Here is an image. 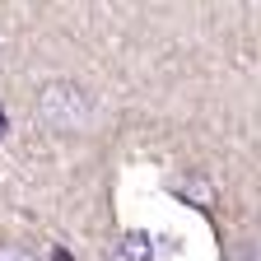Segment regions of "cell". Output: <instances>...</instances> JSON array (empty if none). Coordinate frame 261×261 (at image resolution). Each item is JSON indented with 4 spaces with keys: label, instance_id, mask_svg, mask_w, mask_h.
Segmentation results:
<instances>
[{
    "label": "cell",
    "instance_id": "obj_1",
    "mask_svg": "<svg viewBox=\"0 0 261 261\" xmlns=\"http://www.w3.org/2000/svg\"><path fill=\"white\" fill-rule=\"evenodd\" d=\"M33 117L56 136H75V130H84L93 121V98L75 80H47L38 89V98H33Z\"/></svg>",
    "mask_w": 261,
    "mask_h": 261
},
{
    "label": "cell",
    "instance_id": "obj_2",
    "mask_svg": "<svg viewBox=\"0 0 261 261\" xmlns=\"http://www.w3.org/2000/svg\"><path fill=\"white\" fill-rule=\"evenodd\" d=\"M177 191H182V196H191L201 210H210V205H215V187H210L205 177H187V182H177Z\"/></svg>",
    "mask_w": 261,
    "mask_h": 261
},
{
    "label": "cell",
    "instance_id": "obj_3",
    "mask_svg": "<svg viewBox=\"0 0 261 261\" xmlns=\"http://www.w3.org/2000/svg\"><path fill=\"white\" fill-rule=\"evenodd\" d=\"M121 256H126V261H149V256H154V247H149V238L130 233V238L121 243Z\"/></svg>",
    "mask_w": 261,
    "mask_h": 261
},
{
    "label": "cell",
    "instance_id": "obj_4",
    "mask_svg": "<svg viewBox=\"0 0 261 261\" xmlns=\"http://www.w3.org/2000/svg\"><path fill=\"white\" fill-rule=\"evenodd\" d=\"M0 261H38L28 247H19V243H0Z\"/></svg>",
    "mask_w": 261,
    "mask_h": 261
},
{
    "label": "cell",
    "instance_id": "obj_5",
    "mask_svg": "<svg viewBox=\"0 0 261 261\" xmlns=\"http://www.w3.org/2000/svg\"><path fill=\"white\" fill-rule=\"evenodd\" d=\"M5 130H10V121H5V108H0V136H5Z\"/></svg>",
    "mask_w": 261,
    "mask_h": 261
}]
</instances>
